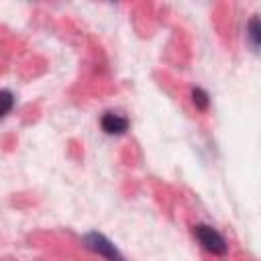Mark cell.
Returning <instances> with one entry per match:
<instances>
[{"instance_id": "cell-2", "label": "cell", "mask_w": 261, "mask_h": 261, "mask_svg": "<svg viewBox=\"0 0 261 261\" xmlns=\"http://www.w3.org/2000/svg\"><path fill=\"white\" fill-rule=\"evenodd\" d=\"M84 243H86V247H88L90 251H94V253L106 257L108 261H124L122 255L116 251V247H114L104 234H100V232H88V234L84 237Z\"/></svg>"}, {"instance_id": "cell-3", "label": "cell", "mask_w": 261, "mask_h": 261, "mask_svg": "<svg viewBox=\"0 0 261 261\" xmlns=\"http://www.w3.org/2000/svg\"><path fill=\"white\" fill-rule=\"evenodd\" d=\"M100 124H102V130L106 135H122L128 128V118H124L120 114H114V112H106L102 116Z\"/></svg>"}, {"instance_id": "cell-5", "label": "cell", "mask_w": 261, "mask_h": 261, "mask_svg": "<svg viewBox=\"0 0 261 261\" xmlns=\"http://www.w3.org/2000/svg\"><path fill=\"white\" fill-rule=\"evenodd\" d=\"M192 100H194V104H196L198 110H206L208 104H210V98H208V94H206L202 88H194V92H192Z\"/></svg>"}, {"instance_id": "cell-4", "label": "cell", "mask_w": 261, "mask_h": 261, "mask_svg": "<svg viewBox=\"0 0 261 261\" xmlns=\"http://www.w3.org/2000/svg\"><path fill=\"white\" fill-rule=\"evenodd\" d=\"M247 37L255 49H261V16H253L247 22Z\"/></svg>"}, {"instance_id": "cell-1", "label": "cell", "mask_w": 261, "mask_h": 261, "mask_svg": "<svg viewBox=\"0 0 261 261\" xmlns=\"http://www.w3.org/2000/svg\"><path fill=\"white\" fill-rule=\"evenodd\" d=\"M194 234H196V239L200 241V245L208 253H212V255H226V249H228L226 241L222 239V234L216 228H212L208 224H198V226H194Z\"/></svg>"}, {"instance_id": "cell-6", "label": "cell", "mask_w": 261, "mask_h": 261, "mask_svg": "<svg viewBox=\"0 0 261 261\" xmlns=\"http://www.w3.org/2000/svg\"><path fill=\"white\" fill-rule=\"evenodd\" d=\"M2 102H4L2 116H6V114L10 112V108H12V102H14V98H12V94H10L8 90H2Z\"/></svg>"}]
</instances>
